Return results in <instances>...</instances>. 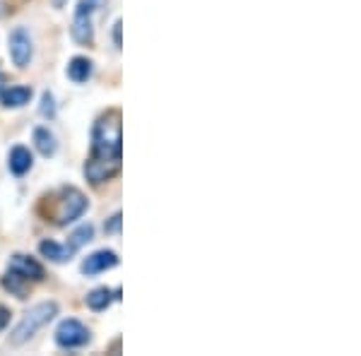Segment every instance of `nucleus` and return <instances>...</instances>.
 Wrapping results in <instances>:
<instances>
[{"label":"nucleus","mask_w":361,"mask_h":356,"mask_svg":"<svg viewBox=\"0 0 361 356\" xmlns=\"http://www.w3.org/2000/svg\"><path fill=\"white\" fill-rule=\"evenodd\" d=\"M121 111H106L92 128V156L85 164V176L92 183H104L121 173Z\"/></svg>","instance_id":"f257e3e1"},{"label":"nucleus","mask_w":361,"mask_h":356,"mask_svg":"<svg viewBox=\"0 0 361 356\" xmlns=\"http://www.w3.org/2000/svg\"><path fill=\"white\" fill-rule=\"evenodd\" d=\"M56 313H58V306L54 301L37 303V306L29 308V311L22 315L20 323L15 325L13 335H10V342H13V344H25L27 340H32V337L37 335V332L42 330L46 323H51V320L56 318Z\"/></svg>","instance_id":"f03ea898"},{"label":"nucleus","mask_w":361,"mask_h":356,"mask_svg":"<svg viewBox=\"0 0 361 356\" xmlns=\"http://www.w3.org/2000/svg\"><path fill=\"white\" fill-rule=\"evenodd\" d=\"M87 209V197L82 190L78 188H63L61 197L56 202V212H54V221L58 226H68L73 221H78L85 214Z\"/></svg>","instance_id":"7ed1b4c3"},{"label":"nucleus","mask_w":361,"mask_h":356,"mask_svg":"<svg viewBox=\"0 0 361 356\" xmlns=\"http://www.w3.org/2000/svg\"><path fill=\"white\" fill-rule=\"evenodd\" d=\"M104 0H80L78 13L73 20V39L78 44H92L94 42V25H92V15L102 5Z\"/></svg>","instance_id":"20e7f679"},{"label":"nucleus","mask_w":361,"mask_h":356,"mask_svg":"<svg viewBox=\"0 0 361 356\" xmlns=\"http://www.w3.org/2000/svg\"><path fill=\"white\" fill-rule=\"evenodd\" d=\"M56 342H58V347H61V349H80V347H85V344L90 342V330H87L80 320L68 318V320H63V323L58 325Z\"/></svg>","instance_id":"39448f33"},{"label":"nucleus","mask_w":361,"mask_h":356,"mask_svg":"<svg viewBox=\"0 0 361 356\" xmlns=\"http://www.w3.org/2000/svg\"><path fill=\"white\" fill-rule=\"evenodd\" d=\"M8 49H10V58L17 68H27L29 61H32V37L25 27H17L8 39Z\"/></svg>","instance_id":"423d86ee"},{"label":"nucleus","mask_w":361,"mask_h":356,"mask_svg":"<svg viewBox=\"0 0 361 356\" xmlns=\"http://www.w3.org/2000/svg\"><path fill=\"white\" fill-rule=\"evenodd\" d=\"M118 265V255L114 250H97V253L87 255L85 262H82V274H102L106 270H114Z\"/></svg>","instance_id":"0eeeda50"},{"label":"nucleus","mask_w":361,"mask_h":356,"mask_svg":"<svg viewBox=\"0 0 361 356\" xmlns=\"http://www.w3.org/2000/svg\"><path fill=\"white\" fill-rule=\"evenodd\" d=\"M10 270L17 272L20 277H25L27 282L32 279V282H42L44 279V267L39 265L34 258H27V255H13V260H10Z\"/></svg>","instance_id":"6e6552de"},{"label":"nucleus","mask_w":361,"mask_h":356,"mask_svg":"<svg viewBox=\"0 0 361 356\" xmlns=\"http://www.w3.org/2000/svg\"><path fill=\"white\" fill-rule=\"evenodd\" d=\"M92 73H94V63L85 56H75L73 61L68 63V78L78 85L87 82V80L92 78Z\"/></svg>","instance_id":"1a4fd4ad"},{"label":"nucleus","mask_w":361,"mask_h":356,"mask_svg":"<svg viewBox=\"0 0 361 356\" xmlns=\"http://www.w3.org/2000/svg\"><path fill=\"white\" fill-rule=\"evenodd\" d=\"M32 152H29L27 147H15L13 152H10V171L15 173V176H25V173L29 171V168H32Z\"/></svg>","instance_id":"9d476101"},{"label":"nucleus","mask_w":361,"mask_h":356,"mask_svg":"<svg viewBox=\"0 0 361 356\" xmlns=\"http://www.w3.org/2000/svg\"><path fill=\"white\" fill-rule=\"evenodd\" d=\"M114 299H118V291H111V289H106V287H99L94 291H90L85 301H87V306H90L92 311H106V308L111 306Z\"/></svg>","instance_id":"9b49d317"},{"label":"nucleus","mask_w":361,"mask_h":356,"mask_svg":"<svg viewBox=\"0 0 361 356\" xmlns=\"http://www.w3.org/2000/svg\"><path fill=\"white\" fill-rule=\"evenodd\" d=\"M0 97H3V104L8 109H20L29 104V99H32V87H10V90L0 92Z\"/></svg>","instance_id":"f8f14e48"},{"label":"nucleus","mask_w":361,"mask_h":356,"mask_svg":"<svg viewBox=\"0 0 361 356\" xmlns=\"http://www.w3.org/2000/svg\"><path fill=\"white\" fill-rule=\"evenodd\" d=\"M39 253L54 262H66L70 260V255H73L75 250L70 246H61V243H56V241H42L39 243Z\"/></svg>","instance_id":"ddd939ff"},{"label":"nucleus","mask_w":361,"mask_h":356,"mask_svg":"<svg viewBox=\"0 0 361 356\" xmlns=\"http://www.w3.org/2000/svg\"><path fill=\"white\" fill-rule=\"evenodd\" d=\"M34 145H37V149L42 152L44 156H54L58 149L56 135L49 128H37V130H34Z\"/></svg>","instance_id":"4468645a"},{"label":"nucleus","mask_w":361,"mask_h":356,"mask_svg":"<svg viewBox=\"0 0 361 356\" xmlns=\"http://www.w3.org/2000/svg\"><path fill=\"white\" fill-rule=\"evenodd\" d=\"M92 236H94V226H92V224H82L80 229H75L73 233H70V248H73V250L82 248L85 243L92 241Z\"/></svg>","instance_id":"2eb2a0df"},{"label":"nucleus","mask_w":361,"mask_h":356,"mask_svg":"<svg viewBox=\"0 0 361 356\" xmlns=\"http://www.w3.org/2000/svg\"><path fill=\"white\" fill-rule=\"evenodd\" d=\"M25 284H27V279L20 277V274L13 272V270H10L8 277H5V289L13 291V294L20 296V299H25Z\"/></svg>","instance_id":"dca6fc26"},{"label":"nucleus","mask_w":361,"mask_h":356,"mask_svg":"<svg viewBox=\"0 0 361 356\" xmlns=\"http://www.w3.org/2000/svg\"><path fill=\"white\" fill-rule=\"evenodd\" d=\"M42 113L44 116H49V118H54L56 116V106H54V97L46 92V94L42 97Z\"/></svg>","instance_id":"f3484780"},{"label":"nucleus","mask_w":361,"mask_h":356,"mask_svg":"<svg viewBox=\"0 0 361 356\" xmlns=\"http://www.w3.org/2000/svg\"><path fill=\"white\" fill-rule=\"evenodd\" d=\"M104 231H106V233H118L121 231V214L118 212H116L114 217H111V221L104 226Z\"/></svg>","instance_id":"a211bd4d"},{"label":"nucleus","mask_w":361,"mask_h":356,"mask_svg":"<svg viewBox=\"0 0 361 356\" xmlns=\"http://www.w3.org/2000/svg\"><path fill=\"white\" fill-rule=\"evenodd\" d=\"M10 323V311L5 306H0V330H5Z\"/></svg>","instance_id":"6ab92c4d"},{"label":"nucleus","mask_w":361,"mask_h":356,"mask_svg":"<svg viewBox=\"0 0 361 356\" xmlns=\"http://www.w3.org/2000/svg\"><path fill=\"white\" fill-rule=\"evenodd\" d=\"M114 42H116V46H121V20L114 25Z\"/></svg>","instance_id":"aec40b11"},{"label":"nucleus","mask_w":361,"mask_h":356,"mask_svg":"<svg viewBox=\"0 0 361 356\" xmlns=\"http://www.w3.org/2000/svg\"><path fill=\"white\" fill-rule=\"evenodd\" d=\"M0 92H3V75H0Z\"/></svg>","instance_id":"412c9836"}]
</instances>
